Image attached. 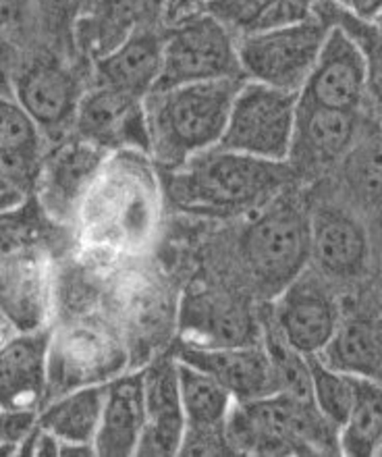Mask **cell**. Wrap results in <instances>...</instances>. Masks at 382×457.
<instances>
[{"instance_id":"39","label":"cell","mask_w":382,"mask_h":457,"mask_svg":"<svg viewBox=\"0 0 382 457\" xmlns=\"http://www.w3.org/2000/svg\"><path fill=\"white\" fill-rule=\"evenodd\" d=\"M21 202L23 195L19 192V187H9L4 189V192H0V217L15 211V208L21 206Z\"/></svg>"},{"instance_id":"36","label":"cell","mask_w":382,"mask_h":457,"mask_svg":"<svg viewBox=\"0 0 382 457\" xmlns=\"http://www.w3.org/2000/svg\"><path fill=\"white\" fill-rule=\"evenodd\" d=\"M29 25L36 28L34 0H0V37L12 40V36L21 34Z\"/></svg>"},{"instance_id":"20","label":"cell","mask_w":382,"mask_h":457,"mask_svg":"<svg viewBox=\"0 0 382 457\" xmlns=\"http://www.w3.org/2000/svg\"><path fill=\"white\" fill-rule=\"evenodd\" d=\"M311 258L327 277L352 281L366 272L370 239L361 220L347 208L320 204L310 212Z\"/></svg>"},{"instance_id":"32","label":"cell","mask_w":382,"mask_h":457,"mask_svg":"<svg viewBox=\"0 0 382 457\" xmlns=\"http://www.w3.org/2000/svg\"><path fill=\"white\" fill-rule=\"evenodd\" d=\"M316 12L328 23L339 25L358 42L366 61L368 98L382 114V34L374 28L372 21H364V19L343 11L333 0H318Z\"/></svg>"},{"instance_id":"30","label":"cell","mask_w":382,"mask_h":457,"mask_svg":"<svg viewBox=\"0 0 382 457\" xmlns=\"http://www.w3.org/2000/svg\"><path fill=\"white\" fill-rule=\"evenodd\" d=\"M339 449L345 455L382 452V383L355 377L352 411L339 430Z\"/></svg>"},{"instance_id":"8","label":"cell","mask_w":382,"mask_h":457,"mask_svg":"<svg viewBox=\"0 0 382 457\" xmlns=\"http://www.w3.org/2000/svg\"><path fill=\"white\" fill-rule=\"evenodd\" d=\"M330 25L316 12L303 21L239 36L237 53L244 78L278 90L302 92Z\"/></svg>"},{"instance_id":"1","label":"cell","mask_w":382,"mask_h":457,"mask_svg":"<svg viewBox=\"0 0 382 457\" xmlns=\"http://www.w3.org/2000/svg\"><path fill=\"white\" fill-rule=\"evenodd\" d=\"M161 198L148 152L119 150L108 156L79 214L86 241L98 250L131 256L156 233Z\"/></svg>"},{"instance_id":"25","label":"cell","mask_w":382,"mask_h":457,"mask_svg":"<svg viewBox=\"0 0 382 457\" xmlns=\"http://www.w3.org/2000/svg\"><path fill=\"white\" fill-rule=\"evenodd\" d=\"M106 383L86 385L61 393L36 422L61 443L59 455H96L94 439L104 408Z\"/></svg>"},{"instance_id":"41","label":"cell","mask_w":382,"mask_h":457,"mask_svg":"<svg viewBox=\"0 0 382 457\" xmlns=\"http://www.w3.org/2000/svg\"><path fill=\"white\" fill-rule=\"evenodd\" d=\"M15 333H17V331H15V328H12L11 322L6 320V316L3 314V310H0V347H3L4 343L9 341Z\"/></svg>"},{"instance_id":"27","label":"cell","mask_w":382,"mask_h":457,"mask_svg":"<svg viewBox=\"0 0 382 457\" xmlns=\"http://www.w3.org/2000/svg\"><path fill=\"white\" fill-rule=\"evenodd\" d=\"M320 358L352 377L382 383V319L370 314L341 316L339 328Z\"/></svg>"},{"instance_id":"23","label":"cell","mask_w":382,"mask_h":457,"mask_svg":"<svg viewBox=\"0 0 382 457\" xmlns=\"http://www.w3.org/2000/svg\"><path fill=\"white\" fill-rule=\"evenodd\" d=\"M164 29L167 25L136 31L111 53L92 61V84L117 87L139 98L154 92L162 71Z\"/></svg>"},{"instance_id":"31","label":"cell","mask_w":382,"mask_h":457,"mask_svg":"<svg viewBox=\"0 0 382 457\" xmlns=\"http://www.w3.org/2000/svg\"><path fill=\"white\" fill-rule=\"evenodd\" d=\"M179 364V391L187 428H225L235 397L219 380L197 368Z\"/></svg>"},{"instance_id":"7","label":"cell","mask_w":382,"mask_h":457,"mask_svg":"<svg viewBox=\"0 0 382 457\" xmlns=\"http://www.w3.org/2000/svg\"><path fill=\"white\" fill-rule=\"evenodd\" d=\"M90 81L75 59L44 46L19 61L12 96L31 114L48 142L71 136L81 98Z\"/></svg>"},{"instance_id":"35","label":"cell","mask_w":382,"mask_h":457,"mask_svg":"<svg viewBox=\"0 0 382 457\" xmlns=\"http://www.w3.org/2000/svg\"><path fill=\"white\" fill-rule=\"evenodd\" d=\"M84 9V0H34L36 29L44 46L78 61L75 29Z\"/></svg>"},{"instance_id":"26","label":"cell","mask_w":382,"mask_h":457,"mask_svg":"<svg viewBox=\"0 0 382 457\" xmlns=\"http://www.w3.org/2000/svg\"><path fill=\"white\" fill-rule=\"evenodd\" d=\"M46 136L15 96H0V173L9 183L36 179Z\"/></svg>"},{"instance_id":"18","label":"cell","mask_w":382,"mask_h":457,"mask_svg":"<svg viewBox=\"0 0 382 457\" xmlns=\"http://www.w3.org/2000/svg\"><path fill=\"white\" fill-rule=\"evenodd\" d=\"M175 358L219 380L235 402H247L283 391L281 378L264 343L227 347H202L186 343Z\"/></svg>"},{"instance_id":"21","label":"cell","mask_w":382,"mask_h":457,"mask_svg":"<svg viewBox=\"0 0 382 457\" xmlns=\"http://www.w3.org/2000/svg\"><path fill=\"white\" fill-rule=\"evenodd\" d=\"M144 411L145 422L137 455H179L187 422L177 358L158 360L144 370Z\"/></svg>"},{"instance_id":"12","label":"cell","mask_w":382,"mask_h":457,"mask_svg":"<svg viewBox=\"0 0 382 457\" xmlns=\"http://www.w3.org/2000/svg\"><path fill=\"white\" fill-rule=\"evenodd\" d=\"M269 314L285 341L303 355H320L341 322L333 291L305 270L277 295Z\"/></svg>"},{"instance_id":"2","label":"cell","mask_w":382,"mask_h":457,"mask_svg":"<svg viewBox=\"0 0 382 457\" xmlns=\"http://www.w3.org/2000/svg\"><path fill=\"white\" fill-rule=\"evenodd\" d=\"M169 192L179 208L210 217H231L262 208L291 186L289 162L264 161L214 145L170 170Z\"/></svg>"},{"instance_id":"44","label":"cell","mask_w":382,"mask_h":457,"mask_svg":"<svg viewBox=\"0 0 382 457\" xmlns=\"http://www.w3.org/2000/svg\"><path fill=\"white\" fill-rule=\"evenodd\" d=\"M86 3H87V0H84V4H86Z\"/></svg>"},{"instance_id":"17","label":"cell","mask_w":382,"mask_h":457,"mask_svg":"<svg viewBox=\"0 0 382 457\" xmlns=\"http://www.w3.org/2000/svg\"><path fill=\"white\" fill-rule=\"evenodd\" d=\"M361 125V112L324 109L299 98L295 131L286 162L297 175L320 173L347 156L360 136Z\"/></svg>"},{"instance_id":"4","label":"cell","mask_w":382,"mask_h":457,"mask_svg":"<svg viewBox=\"0 0 382 457\" xmlns=\"http://www.w3.org/2000/svg\"><path fill=\"white\" fill-rule=\"evenodd\" d=\"M225 430L233 453H341L339 430L320 414L314 399L289 391L235 402Z\"/></svg>"},{"instance_id":"14","label":"cell","mask_w":382,"mask_h":457,"mask_svg":"<svg viewBox=\"0 0 382 457\" xmlns=\"http://www.w3.org/2000/svg\"><path fill=\"white\" fill-rule=\"evenodd\" d=\"M299 98L335 111L361 112L364 109L368 98L364 54L339 25H330Z\"/></svg>"},{"instance_id":"5","label":"cell","mask_w":382,"mask_h":457,"mask_svg":"<svg viewBox=\"0 0 382 457\" xmlns=\"http://www.w3.org/2000/svg\"><path fill=\"white\" fill-rule=\"evenodd\" d=\"M239 252L256 287L277 297L311 258L310 212L278 195L244 228Z\"/></svg>"},{"instance_id":"13","label":"cell","mask_w":382,"mask_h":457,"mask_svg":"<svg viewBox=\"0 0 382 457\" xmlns=\"http://www.w3.org/2000/svg\"><path fill=\"white\" fill-rule=\"evenodd\" d=\"M73 133L108 152L137 150L150 154L145 98L90 84L79 103Z\"/></svg>"},{"instance_id":"34","label":"cell","mask_w":382,"mask_h":457,"mask_svg":"<svg viewBox=\"0 0 382 457\" xmlns=\"http://www.w3.org/2000/svg\"><path fill=\"white\" fill-rule=\"evenodd\" d=\"M311 399L320 414L341 430L355 397V377L328 366L320 355H308Z\"/></svg>"},{"instance_id":"28","label":"cell","mask_w":382,"mask_h":457,"mask_svg":"<svg viewBox=\"0 0 382 457\" xmlns=\"http://www.w3.org/2000/svg\"><path fill=\"white\" fill-rule=\"evenodd\" d=\"M316 4L318 0H208L202 9L239 37L310 19Z\"/></svg>"},{"instance_id":"10","label":"cell","mask_w":382,"mask_h":457,"mask_svg":"<svg viewBox=\"0 0 382 457\" xmlns=\"http://www.w3.org/2000/svg\"><path fill=\"white\" fill-rule=\"evenodd\" d=\"M129 347L106 322L84 320L53 333L50 386L61 393L86 385L108 383L127 370Z\"/></svg>"},{"instance_id":"42","label":"cell","mask_w":382,"mask_h":457,"mask_svg":"<svg viewBox=\"0 0 382 457\" xmlns=\"http://www.w3.org/2000/svg\"><path fill=\"white\" fill-rule=\"evenodd\" d=\"M372 23H374V28H377V29L380 31V34H382V11L378 12V17H377V19H374V21H372Z\"/></svg>"},{"instance_id":"11","label":"cell","mask_w":382,"mask_h":457,"mask_svg":"<svg viewBox=\"0 0 382 457\" xmlns=\"http://www.w3.org/2000/svg\"><path fill=\"white\" fill-rule=\"evenodd\" d=\"M111 154L112 152L87 142L78 133L56 142L54 148L44 154L36 177L44 211L59 223L75 219Z\"/></svg>"},{"instance_id":"16","label":"cell","mask_w":382,"mask_h":457,"mask_svg":"<svg viewBox=\"0 0 382 457\" xmlns=\"http://www.w3.org/2000/svg\"><path fill=\"white\" fill-rule=\"evenodd\" d=\"M170 4L173 0H87L75 29L78 54L92 65L136 31L164 28Z\"/></svg>"},{"instance_id":"29","label":"cell","mask_w":382,"mask_h":457,"mask_svg":"<svg viewBox=\"0 0 382 457\" xmlns=\"http://www.w3.org/2000/svg\"><path fill=\"white\" fill-rule=\"evenodd\" d=\"M120 319L136 331L142 345L161 343L170 327V303L162 285L148 275L127 277L117 287Z\"/></svg>"},{"instance_id":"43","label":"cell","mask_w":382,"mask_h":457,"mask_svg":"<svg viewBox=\"0 0 382 457\" xmlns=\"http://www.w3.org/2000/svg\"><path fill=\"white\" fill-rule=\"evenodd\" d=\"M173 4H175V0H173ZM173 4H170V9H173Z\"/></svg>"},{"instance_id":"33","label":"cell","mask_w":382,"mask_h":457,"mask_svg":"<svg viewBox=\"0 0 382 457\" xmlns=\"http://www.w3.org/2000/svg\"><path fill=\"white\" fill-rule=\"evenodd\" d=\"M345 177L368 200H382V123L366 120L353 148L343 158Z\"/></svg>"},{"instance_id":"40","label":"cell","mask_w":382,"mask_h":457,"mask_svg":"<svg viewBox=\"0 0 382 457\" xmlns=\"http://www.w3.org/2000/svg\"><path fill=\"white\" fill-rule=\"evenodd\" d=\"M206 3H208V0H175L173 9H170V17H169V21H170V19L179 17V15H186V12H191V11L202 9V6L206 4Z\"/></svg>"},{"instance_id":"19","label":"cell","mask_w":382,"mask_h":457,"mask_svg":"<svg viewBox=\"0 0 382 457\" xmlns=\"http://www.w3.org/2000/svg\"><path fill=\"white\" fill-rule=\"evenodd\" d=\"M53 331L15 333L0 347V410L36 414L50 389Z\"/></svg>"},{"instance_id":"38","label":"cell","mask_w":382,"mask_h":457,"mask_svg":"<svg viewBox=\"0 0 382 457\" xmlns=\"http://www.w3.org/2000/svg\"><path fill=\"white\" fill-rule=\"evenodd\" d=\"M333 3L364 21H374L382 11V0H333Z\"/></svg>"},{"instance_id":"22","label":"cell","mask_w":382,"mask_h":457,"mask_svg":"<svg viewBox=\"0 0 382 457\" xmlns=\"http://www.w3.org/2000/svg\"><path fill=\"white\" fill-rule=\"evenodd\" d=\"M186 343L202 347H227L258 343V322L252 310L228 294L202 289L189 294L179 314Z\"/></svg>"},{"instance_id":"24","label":"cell","mask_w":382,"mask_h":457,"mask_svg":"<svg viewBox=\"0 0 382 457\" xmlns=\"http://www.w3.org/2000/svg\"><path fill=\"white\" fill-rule=\"evenodd\" d=\"M144 422V372H123L108 380L100 427L94 439L96 455H137Z\"/></svg>"},{"instance_id":"15","label":"cell","mask_w":382,"mask_h":457,"mask_svg":"<svg viewBox=\"0 0 382 457\" xmlns=\"http://www.w3.org/2000/svg\"><path fill=\"white\" fill-rule=\"evenodd\" d=\"M0 310L17 333L46 328L53 310V269L37 247H17L0 258Z\"/></svg>"},{"instance_id":"9","label":"cell","mask_w":382,"mask_h":457,"mask_svg":"<svg viewBox=\"0 0 382 457\" xmlns=\"http://www.w3.org/2000/svg\"><path fill=\"white\" fill-rule=\"evenodd\" d=\"M299 92L245 79L231 104L219 145L264 161H289Z\"/></svg>"},{"instance_id":"37","label":"cell","mask_w":382,"mask_h":457,"mask_svg":"<svg viewBox=\"0 0 382 457\" xmlns=\"http://www.w3.org/2000/svg\"><path fill=\"white\" fill-rule=\"evenodd\" d=\"M19 61H21V50L17 48V44L9 37H0V96H12Z\"/></svg>"},{"instance_id":"6","label":"cell","mask_w":382,"mask_h":457,"mask_svg":"<svg viewBox=\"0 0 382 457\" xmlns=\"http://www.w3.org/2000/svg\"><path fill=\"white\" fill-rule=\"evenodd\" d=\"M216 79H245L237 36L203 9L170 19L164 29L162 71L154 90Z\"/></svg>"},{"instance_id":"3","label":"cell","mask_w":382,"mask_h":457,"mask_svg":"<svg viewBox=\"0 0 382 457\" xmlns=\"http://www.w3.org/2000/svg\"><path fill=\"white\" fill-rule=\"evenodd\" d=\"M245 79H216L154 90L145 96L152 161L167 169L219 145Z\"/></svg>"}]
</instances>
